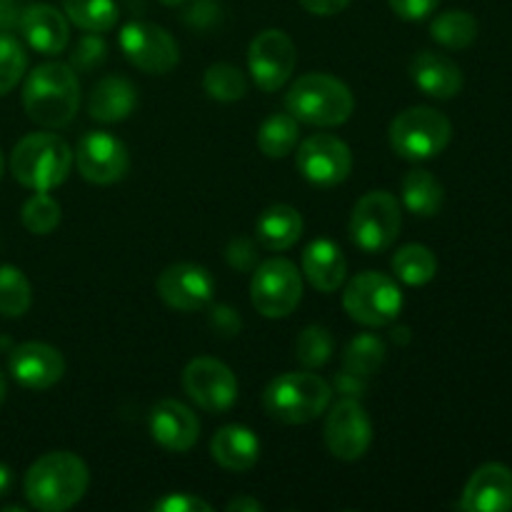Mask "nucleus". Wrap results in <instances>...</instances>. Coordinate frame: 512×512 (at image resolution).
Listing matches in <instances>:
<instances>
[{
  "label": "nucleus",
  "mask_w": 512,
  "mask_h": 512,
  "mask_svg": "<svg viewBox=\"0 0 512 512\" xmlns=\"http://www.w3.org/2000/svg\"><path fill=\"white\" fill-rule=\"evenodd\" d=\"M88 465L68 450L45 453L28 468L23 490L28 503L40 512H65L88 493Z\"/></svg>",
  "instance_id": "nucleus-1"
},
{
  "label": "nucleus",
  "mask_w": 512,
  "mask_h": 512,
  "mask_svg": "<svg viewBox=\"0 0 512 512\" xmlns=\"http://www.w3.org/2000/svg\"><path fill=\"white\" fill-rule=\"evenodd\" d=\"M23 108L43 128H65L80 108V83L70 63H43L23 85Z\"/></svg>",
  "instance_id": "nucleus-2"
},
{
  "label": "nucleus",
  "mask_w": 512,
  "mask_h": 512,
  "mask_svg": "<svg viewBox=\"0 0 512 512\" xmlns=\"http://www.w3.org/2000/svg\"><path fill=\"white\" fill-rule=\"evenodd\" d=\"M285 108L298 123L335 128L348 123L355 110V98L343 80L328 73H308L290 85Z\"/></svg>",
  "instance_id": "nucleus-3"
},
{
  "label": "nucleus",
  "mask_w": 512,
  "mask_h": 512,
  "mask_svg": "<svg viewBox=\"0 0 512 512\" xmlns=\"http://www.w3.org/2000/svg\"><path fill=\"white\" fill-rule=\"evenodd\" d=\"M73 168V148L55 133H30L10 153V173L33 193H50Z\"/></svg>",
  "instance_id": "nucleus-4"
},
{
  "label": "nucleus",
  "mask_w": 512,
  "mask_h": 512,
  "mask_svg": "<svg viewBox=\"0 0 512 512\" xmlns=\"http://www.w3.org/2000/svg\"><path fill=\"white\" fill-rule=\"evenodd\" d=\"M333 385L315 373H283L270 380L263 393V408L283 425H305L330 408Z\"/></svg>",
  "instance_id": "nucleus-5"
},
{
  "label": "nucleus",
  "mask_w": 512,
  "mask_h": 512,
  "mask_svg": "<svg viewBox=\"0 0 512 512\" xmlns=\"http://www.w3.org/2000/svg\"><path fill=\"white\" fill-rule=\"evenodd\" d=\"M390 145L405 160H428L443 153L453 138V125L440 110L408 108L390 123Z\"/></svg>",
  "instance_id": "nucleus-6"
},
{
  "label": "nucleus",
  "mask_w": 512,
  "mask_h": 512,
  "mask_svg": "<svg viewBox=\"0 0 512 512\" xmlns=\"http://www.w3.org/2000/svg\"><path fill=\"white\" fill-rule=\"evenodd\" d=\"M343 308L355 323L365 328H388L403 310V293L400 285L385 273L365 270L345 288Z\"/></svg>",
  "instance_id": "nucleus-7"
},
{
  "label": "nucleus",
  "mask_w": 512,
  "mask_h": 512,
  "mask_svg": "<svg viewBox=\"0 0 512 512\" xmlns=\"http://www.w3.org/2000/svg\"><path fill=\"white\" fill-rule=\"evenodd\" d=\"M400 225H403V215H400L395 195L388 190H373L355 203L348 230L350 240L363 253L375 255L395 243V238L400 235Z\"/></svg>",
  "instance_id": "nucleus-8"
},
{
  "label": "nucleus",
  "mask_w": 512,
  "mask_h": 512,
  "mask_svg": "<svg viewBox=\"0 0 512 512\" xmlns=\"http://www.w3.org/2000/svg\"><path fill=\"white\" fill-rule=\"evenodd\" d=\"M300 298H303V278L290 260L270 258L255 268L250 280V300L263 318H288L300 305Z\"/></svg>",
  "instance_id": "nucleus-9"
},
{
  "label": "nucleus",
  "mask_w": 512,
  "mask_h": 512,
  "mask_svg": "<svg viewBox=\"0 0 512 512\" xmlns=\"http://www.w3.org/2000/svg\"><path fill=\"white\" fill-rule=\"evenodd\" d=\"M120 50L130 65L148 75H165L180 63L178 40L145 20H133L120 30Z\"/></svg>",
  "instance_id": "nucleus-10"
},
{
  "label": "nucleus",
  "mask_w": 512,
  "mask_h": 512,
  "mask_svg": "<svg viewBox=\"0 0 512 512\" xmlns=\"http://www.w3.org/2000/svg\"><path fill=\"white\" fill-rule=\"evenodd\" d=\"M298 48L285 30L270 28L253 38L248 48V70L263 93H275L293 75Z\"/></svg>",
  "instance_id": "nucleus-11"
},
{
  "label": "nucleus",
  "mask_w": 512,
  "mask_h": 512,
  "mask_svg": "<svg viewBox=\"0 0 512 512\" xmlns=\"http://www.w3.org/2000/svg\"><path fill=\"white\" fill-rule=\"evenodd\" d=\"M295 165L310 185L333 188L343 183L353 170V153L335 135L315 133L298 145Z\"/></svg>",
  "instance_id": "nucleus-12"
},
{
  "label": "nucleus",
  "mask_w": 512,
  "mask_h": 512,
  "mask_svg": "<svg viewBox=\"0 0 512 512\" xmlns=\"http://www.w3.org/2000/svg\"><path fill=\"white\" fill-rule=\"evenodd\" d=\"M183 388L205 413H228L238 403V378L215 358H195L183 370Z\"/></svg>",
  "instance_id": "nucleus-13"
},
{
  "label": "nucleus",
  "mask_w": 512,
  "mask_h": 512,
  "mask_svg": "<svg viewBox=\"0 0 512 512\" xmlns=\"http://www.w3.org/2000/svg\"><path fill=\"white\" fill-rule=\"evenodd\" d=\"M325 445L330 453L345 463L363 458L373 443V423L360 400L343 398L325 420Z\"/></svg>",
  "instance_id": "nucleus-14"
},
{
  "label": "nucleus",
  "mask_w": 512,
  "mask_h": 512,
  "mask_svg": "<svg viewBox=\"0 0 512 512\" xmlns=\"http://www.w3.org/2000/svg\"><path fill=\"white\" fill-rule=\"evenodd\" d=\"M78 173L93 185H113L125 178L130 168V153L125 143L108 130H93L80 138L73 153Z\"/></svg>",
  "instance_id": "nucleus-15"
},
{
  "label": "nucleus",
  "mask_w": 512,
  "mask_h": 512,
  "mask_svg": "<svg viewBox=\"0 0 512 512\" xmlns=\"http://www.w3.org/2000/svg\"><path fill=\"white\" fill-rule=\"evenodd\" d=\"M158 295L168 308L178 313H195L210 305L215 293V280L203 265L175 263L168 265L155 280Z\"/></svg>",
  "instance_id": "nucleus-16"
},
{
  "label": "nucleus",
  "mask_w": 512,
  "mask_h": 512,
  "mask_svg": "<svg viewBox=\"0 0 512 512\" xmlns=\"http://www.w3.org/2000/svg\"><path fill=\"white\" fill-rule=\"evenodd\" d=\"M8 370L23 388L48 390L65 375V358L48 343H20L10 350Z\"/></svg>",
  "instance_id": "nucleus-17"
},
{
  "label": "nucleus",
  "mask_w": 512,
  "mask_h": 512,
  "mask_svg": "<svg viewBox=\"0 0 512 512\" xmlns=\"http://www.w3.org/2000/svg\"><path fill=\"white\" fill-rule=\"evenodd\" d=\"M150 435L168 453H188L200 435V420L180 400H160L150 410Z\"/></svg>",
  "instance_id": "nucleus-18"
},
{
  "label": "nucleus",
  "mask_w": 512,
  "mask_h": 512,
  "mask_svg": "<svg viewBox=\"0 0 512 512\" xmlns=\"http://www.w3.org/2000/svg\"><path fill=\"white\" fill-rule=\"evenodd\" d=\"M460 508L470 512L512 510V470L503 463H485L470 475Z\"/></svg>",
  "instance_id": "nucleus-19"
},
{
  "label": "nucleus",
  "mask_w": 512,
  "mask_h": 512,
  "mask_svg": "<svg viewBox=\"0 0 512 512\" xmlns=\"http://www.w3.org/2000/svg\"><path fill=\"white\" fill-rule=\"evenodd\" d=\"M18 28L25 43L40 55H60L70 43L68 18L48 3H33L23 8Z\"/></svg>",
  "instance_id": "nucleus-20"
},
{
  "label": "nucleus",
  "mask_w": 512,
  "mask_h": 512,
  "mask_svg": "<svg viewBox=\"0 0 512 512\" xmlns=\"http://www.w3.org/2000/svg\"><path fill=\"white\" fill-rule=\"evenodd\" d=\"M410 78L420 93L438 100H450L463 90V70L453 58L435 50H420L410 63Z\"/></svg>",
  "instance_id": "nucleus-21"
},
{
  "label": "nucleus",
  "mask_w": 512,
  "mask_h": 512,
  "mask_svg": "<svg viewBox=\"0 0 512 512\" xmlns=\"http://www.w3.org/2000/svg\"><path fill=\"white\" fill-rule=\"evenodd\" d=\"M135 108H138V90L128 78L105 75L90 90L88 113L98 123H123L133 115Z\"/></svg>",
  "instance_id": "nucleus-22"
},
{
  "label": "nucleus",
  "mask_w": 512,
  "mask_h": 512,
  "mask_svg": "<svg viewBox=\"0 0 512 512\" xmlns=\"http://www.w3.org/2000/svg\"><path fill=\"white\" fill-rule=\"evenodd\" d=\"M210 455L228 473H245L260 460V440L245 425H225L210 440Z\"/></svg>",
  "instance_id": "nucleus-23"
},
{
  "label": "nucleus",
  "mask_w": 512,
  "mask_h": 512,
  "mask_svg": "<svg viewBox=\"0 0 512 512\" xmlns=\"http://www.w3.org/2000/svg\"><path fill=\"white\" fill-rule=\"evenodd\" d=\"M303 273L318 293H335L348 278V260L333 240H313L303 253Z\"/></svg>",
  "instance_id": "nucleus-24"
},
{
  "label": "nucleus",
  "mask_w": 512,
  "mask_h": 512,
  "mask_svg": "<svg viewBox=\"0 0 512 512\" xmlns=\"http://www.w3.org/2000/svg\"><path fill=\"white\" fill-rule=\"evenodd\" d=\"M303 215L293 208V205L275 203L260 213L258 223H255V238L263 248L283 253V250L293 248L303 235Z\"/></svg>",
  "instance_id": "nucleus-25"
},
{
  "label": "nucleus",
  "mask_w": 512,
  "mask_h": 512,
  "mask_svg": "<svg viewBox=\"0 0 512 512\" xmlns=\"http://www.w3.org/2000/svg\"><path fill=\"white\" fill-rule=\"evenodd\" d=\"M403 203L418 218H433L443 210L445 190L430 170H410L403 178Z\"/></svg>",
  "instance_id": "nucleus-26"
},
{
  "label": "nucleus",
  "mask_w": 512,
  "mask_h": 512,
  "mask_svg": "<svg viewBox=\"0 0 512 512\" xmlns=\"http://www.w3.org/2000/svg\"><path fill=\"white\" fill-rule=\"evenodd\" d=\"M393 273L400 283L420 288V285H428L435 278V273H438V258H435L433 250L420 243L403 245L393 255Z\"/></svg>",
  "instance_id": "nucleus-27"
},
{
  "label": "nucleus",
  "mask_w": 512,
  "mask_h": 512,
  "mask_svg": "<svg viewBox=\"0 0 512 512\" xmlns=\"http://www.w3.org/2000/svg\"><path fill=\"white\" fill-rule=\"evenodd\" d=\"M430 35L443 48L463 50L478 38V20L468 10H445L430 23Z\"/></svg>",
  "instance_id": "nucleus-28"
},
{
  "label": "nucleus",
  "mask_w": 512,
  "mask_h": 512,
  "mask_svg": "<svg viewBox=\"0 0 512 512\" xmlns=\"http://www.w3.org/2000/svg\"><path fill=\"white\" fill-rule=\"evenodd\" d=\"M65 18L85 33H108L118 23L115 0H63Z\"/></svg>",
  "instance_id": "nucleus-29"
},
{
  "label": "nucleus",
  "mask_w": 512,
  "mask_h": 512,
  "mask_svg": "<svg viewBox=\"0 0 512 512\" xmlns=\"http://www.w3.org/2000/svg\"><path fill=\"white\" fill-rule=\"evenodd\" d=\"M300 138L298 120L290 113H275L260 125L258 148L265 158H285L295 150Z\"/></svg>",
  "instance_id": "nucleus-30"
},
{
  "label": "nucleus",
  "mask_w": 512,
  "mask_h": 512,
  "mask_svg": "<svg viewBox=\"0 0 512 512\" xmlns=\"http://www.w3.org/2000/svg\"><path fill=\"white\" fill-rule=\"evenodd\" d=\"M385 355H388V348H385L380 335L360 333L355 335L348 343V348H345L343 370L360 375V378H370V375H375L383 368Z\"/></svg>",
  "instance_id": "nucleus-31"
},
{
  "label": "nucleus",
  "mask_w": 512,
  "mask_h": 512,
  "mask_svg": "<svg viewBox=\"0 0 512 512\" xmlns=\"http://www.w3.org/2000/svg\"><path fill=\"white\" fill-rule=\"evenodd\" d=\"M33 303V288L25 273L15 265H0V315L23 318Z\"/></svg>",
  "instance_id": "nucleus-32"
},
{
  "label": "nucleus",
  "mask_w": 512,
  "mask_h": 512,
  "mask_svg": "<svg viewBox=\"0 0 512 512\" xmlns=\"http://www.w3.org/2000/svg\"><path fill=\"white\" fill-rule=\"evenodd\" d=\"M203 88L208 98L218 100V103H235L248 93V80H245L243 70L235 65L215 63L205 70Z\"/></svg>",
  "instance_id": "nucleus-33"
},
{
  "label": "nucleus",
  "mask_w": 512,
  "mask_h": 512,
  "mask_svg": "<svg viewBox=\"0 0 512 512\" xmlns=\"http://www.w3.org/2000/svg\"><path fill=\"white\" fill-rule=\"evenodd\" d=\"M295 355L308 370L323 368L333 355V335L323 325H308L295 340Z\"/></svg>",
  "instance_id": "nucleus-34"
},
{
  "label": "nucleus",
  "mask_w": 512,
  "mask_h": 512,
  "mask_svg": "<svg viewBox=\"0 0 512 512\" xmlns=\"http://www.w3.org/2000/svg\"><path fill=\"white\" fill-rule=\"evenodd\" d=\"M20 220L33 235H50L60 225V203L48 193H33L20 210Z\"/></svg>",
  "instance_id": "nucleus-35"
},
{
  "label": "nucleus",
  "mask_w": 512,
  "mask_h": 512,
  "mask_svg": "<svg viewBox=\"0 0 512 512\" xmlns=\"http://www.w3.org/2000/svg\"><path fill=\"white\" fill-rule=\"evenodd\" d=\"M28 55L10 33H0V98L8 95L23 80Z\"/></svg>",
  "instance_id": "nucleus-36"
},
{
  "label": "nucleus",
  "mask_w": 512,
  "mask_h": 512,
  "mask_svg": "<svg viewBox=\"0 0 512 512\" xmlns=\"http://www.w3.org/2000/svg\"><path fill=\"white\" fill-rule=\"evenodd\" d=\"M108 58V45L100 38V33H88L85 38L78 40L75 53L70 55V65L80 73H90V70L100 68Z\"/></svg>",
  "instance_id": "nucleus-37"
},
{
  "label": "nucleus",
  "mask_w": 512,
  "mask_h": 512,
  "mask_svg": "<svg viewBox=\"0 0 512 512\" xmlns=\"http://www.w3.org/2000/svg\"><path fill=\"white\" fill-rule=\"evenodd\" d=\"M153 510L158 512H210L208 500L198 498V495L190 493H175V495H165L163 500L153 505Z\"/></svg>",
  "instance_id": "nucleus-38"
},
{
  "label": "nucleus",
  "mask_w": 512,
  "mask_h": 512,
  "mask_svg": "<svg viewBox=\"0 0 512 512\" xmlns=\"http://www.w3.org/2000/svg\"><path fill=\"white\" fill-rule=\"evenodd\" d=\"M225 258H228V263L233 265L235 270H243V273H248V270L255 268L258 253H255L253 240L235 238L233 243L228 245V250H225Z\"/></svg>",
  "instance_id": "nucleus-39"
},
{
  "label": "nucleus",
  "mask_w": 512,
  "mask_h": 512,
  "mask_svg": "<svg viewBox=\"0 0 512 512\" xmlns=\"http://www.w3.org/2000/svg\"><path fill=\"white\" fill-rule=\"evenodd\" d=\"M210 325L223 338H233L243 328V320H240L238 310L228 308V305H215V308H210Z\"/></svg>",
  "instance_id": "nucleus-40"
},
{
  "label": "nucleus",
  "mask_w": 512,
  "mask_h": 512,
  "mask_svg": "<svg viewBox=\"0 0 512 512\" xmlns=\"http://www.w3.org/2000/svg\"><path fill=\"white\" fill-rule=\"evenodd\" d=\"M393 13L403 20H425L435 13L440 0H388Z\"/></svg>",
  "instance_id": "nucleus-41"
},
{
  "label": "nucleus",
  "mask_w": 512,
  "mask_h": 512,
  "mask_svg": "<svg viewBox=\"0 0 512 512\" xmlns=\"http://www.w3.org/2000/svg\"><path fill=\"white\" fill-rule=\"evenodd\" d=\"M333 388L338 390L343 398L360 400L365 395V390H368V378H360V375H353V373H348V370H343V373L335 378Z\"/></svg>",
  "instance_id": "nucleus-42"
},
{
  "label": "nucleus",
  "mask_w": 512,
  "mask_h": 512,
  "mask_svg": "<svg viewBox=\"0 0 512 512\" xmlns=\"http://www.w3.org/2000/svg\"><path fill=\"white\" fill-rule=\"evenodd\" d=\"M308 13L320 15V18H330V15H338L340 10H345L350 5V0H300Z\"/></svg>",
  "instance_id": "nucleus-43"
},
{
  "label": "nucleus",
  "mask_w": 512,
  "mask_h": 512,
  "mask_svg": "<svg viewBox=\"0 0 512 512\" xmlns=\"http://www.w3.org/2000/svg\"><path fill=\"white\" fill-rule=\"evenodd\" d=\"M20 0H0V33H13L20 23Z\"/></svg>",
  "instance_id": "nucleus-44"
},
{
  "label": "nucleus",
  "mask_w": 512,
  "mask_h": 512,
  "mask_svg": "<svg viewBox=\"0 0 512 512\" xmlns=\"http://www.w3.org/2000/svg\"><path fill=\"white\" fill-rule=\"evenodd\" d=\"M228 512H263V503H258L255 498H248V495H243V498L230 500Z\"/></svg>",
  "instance_id": "nucleus-45"
},
{
  "label": "nucleus",
  "mask_w": 512,
  "mask_h": 512,
  "mask_svg": "<svg viewBox=\"0 0 512 512\" xmlns=\"http://www.w3.org/2000/svg\"><path fill=\"white\" fill-rule=\"evenodd\" d=\"M10 483H13V473H10L8 465L0 463V498L10 490Z\"/></svg>",
  "instance_id": "nucleus-46"
},
{
  "label": "nucleus",
  "mask_w": 512,
  "mask_h": 512,
  "mask_svg": "<svg viewBox=\"0 0 512 512\" xmlns=\"http://www.w3.org/2000/svg\"><path fill=\"white\" fill-rule=\"evenodd\" d=\"M393 340H398V343L405 345L410 340V330L405 328V325H398V328L393 330Z\"/></svg>",
  "instance_id": "nucleus-47"
},
{
  "label": "nucleus",
  "mask_w": 512,
  "mask_h": 512,
  "mask_svg": "<svg viewBox=\"0 0 512 512\" xmlns=\"http://www.w3.org/2000/svg\"><path fill=\"white\" fill-rule=\"evenodd\" d=\"M5 395H8V385H5V378H3V373H0V405L5 403Z\"/></svg>",
  "instance_id": "nucleus-48"
},
{
  "label": "nucleus",
  "mask_w": 512,
  "mask_h": 512,
  "mask_svg": "<svg viewBox=\"0 0 512 512\" xmlns=\"http://www.w3.org/2000/svg\"><path fill=\"white\" fill-rule=\"evenodd\" d=\"M158 3H163V5H183L185 0H158Z\"/></svg>",
  "instance_id": "nucleus-49"
},
{
  "label": "nucleus",
  "mask_w": 512,
  "mask_h": 512,
  "mask_svg": "<svg viewBox=\"0 0 512 512\" xmlns=\"http://www.w3.org/2000/svg\"><path fill=\"white\" fill-rule=\"evenodd\" d=\"M3 168H5V163H3V153H0V178H3Z\"/></svg>",
  "instance_id": "nucleus-50"
}]
</instances>
